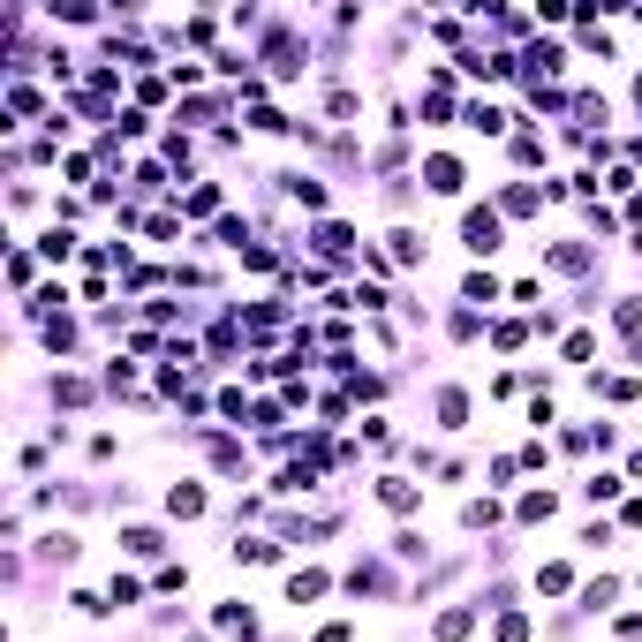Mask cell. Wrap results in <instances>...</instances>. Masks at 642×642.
<instances>
[{
	"mask_svg": "<svg viewBox=\"0 0 642 642\" xmlns=\"http://www.w3.org/2000/svg\"><path fill=\"white\" fill-rule=\"evenodd\" d=\"M386 257H393V265H423V257H431V235H423V227H393Z\"/></svg>",
	"mask_w": 642,
	"mask_h": 642,
	"instance_id": "10",
	"label": "cell"
},
{
	"mask_svg": "<svg viewBox=\"0 0 642 642\" xmlns=\"http://www.w3.org/2000/svg\"><path fill=\"white\" fill-rule=\"evenodd\" d=\"M461 303H469V310H484V318H491V303H499V280H491L484 265H476V272H461Z\"/></svg>",
	"mask_w": 642,
	"mask_h": 642,
	"instance_id": "15",
	"label": "cell"
},
{
	"mask_svg": "<svg viewBox=\"0 0 642 642\" xmlns=\"http://www.w3.org/2000/svg\"><path fill=\"white\" fill-rule=\"evenodd\" d=\"M355 106H363L355 91H333V99H325V114H333V121H355Z\"/></svg>",
	"mask_w": 642,
	"mask_h": 642,
	"instance_id": "47",
	"label": "cell"
},
{
	"mask_svg": "<svg viewBox=\"0 0 642 642\" xmlns=\"http://www.w3.org/2000/svg\"><path fill=\"white\" fill-rule=\"evenodd\" d=\"M612 537H620V522H612V514H605V522H590V529H582V537H575V544H590V552H605V544H612Z\"/></svg>",
	"mask_w": 642,
	"mask_h": 642,
	"instance_id": "40",
	"label": "cell"
},
{
	"mask_svg": "<svg viewBox=\"0 0 642 642\" xmlns=\"http://www.w3.org/2000/svg\"><path fill=\"white\" fill-rule=\"evenodd\" d=\"M91 393H99V386H91V378H76V371L53 378V401H61V408H91Z\"/></svg>",
	"mask_w": 642,
	"mask_h": 642,
	"instance_id": "26",
	"label": "cell"
},
{
	"mask_svg": "<svg viewBox=\"0 0 642 642\" xmlns=\"http://www.w3.org/2000/svg\"><path fill=\"white\" fill-rule=\"evenodd\" d=\"M627 484H642V454H627Z\"/></svg>",
	"mask_w": 642,
	"mask_h": 642,
	"instance_id": "50",
	"label": "cell"
},
{
	"mask_svg": "<svg viewBox=\"0 0 642 642\" xmlns=\"http://www.w3.org/2000/svg\"><path fill=\"white\" fill-rule=\"evenodd\" d=\"M620 529H642V499H620Z\"/></svg>",
	"mask_w": 642,
	"mask_h": 642,
	"instance_id": "49",
	"label": "cell"
},
{
	"mask_svg": "<svg viewBox=\"0 0 642 642\" xmlns=\"http://www.w3.org/2000/svg\"><path fill=\"white\" fill-rule=\"evenodd\" d=\"M129 189H136V197H159V189H167V174H159V159H136V167H129Z\"/></svg>",
	"mask_w": 642,
	"mask_h": 642,
	"instance_id": "29",
	"label": "cell"
},
{
	"mask_svg": "<svg viewBox=\"0 0 642 642\" xmlns=\"http://www.w3.org/2000/svg\"><path fill=\"white\" fill-rule=\"evenodd\" d=\"M121 552H129V559H159V552H167V529H152V522H121Z\"/></svg>",
	"mask_w": 642,
	"mask_h": 642,
	"instance_id": "9",
	"label": "cell"
},
{
	"mask_svg": "<svg viewBox=\"0 0 642 642\" xmlns=\"http://www.w3.org/2000/svg\"><path fill=\"white\" fill-rule=\"evenodd\" d=\"M378 499H386L393 514H416V507H423V491H416V476H378Z\"/></svg>",
	"mask_w": 642,
	"mask_h": 642,
	"instance_id": "14",
	"label": "cell"
},
{
	"mask_svg": "<svg viewBox=\"0 0 642 642\" xmlns=\"http://www.w3.org/2000/svg\"><path fill=\"white\" fill-rule=\"evenodd\" d=\"M310 250H318L325 265H355V257H363V250H355V227H348V220H318V227H310Z\"/></svg>",
	"mask_w": 642,
	"mask_h": 642,
	"instance_id": "3",
	"label": "cell"
},
{
	"mask_svg": "<svg viewBox=\"0 0 642 642\" xmlns=\"http://www.w3.org/2000/svg\"><path fill=\"white\" fill-rule=\"evenodd\" d=\"M439 431H469V386H439Z\"/></svg>",
	"mask_w": 642,
	"mask_h": 642,
	"instance_id": "13",
	"label": "cell"
},
{
	"mask_svg": "<svg viewBox=\"0 0 642 642\" xmlns=\"http://www.w3.org/2000/svg\"><path fill=\"white\" fill-rule=\"evenodd\" d=\"M627 212H635V227H642V189H635V197H627Z\"/></svg>",
	"mask_w": 642,
	"mask_h": 642,
	"instance_id": "51",
	"label": "cell"
},
{
	"mask_svg": "<svg viewBox=\"0 0 642 642\" xmlns=\"http://www.w3.org/2000/svg\"><path fill=\"white\" fill-rule=\"evenodd\" d=\"M8 212H38V189L31 182H8Z\"/></svg>",
	"mask_w": 642,
	"mask_h": 642,
	"instance_id": "45",
	"label": "cell"
},
{
	"mask_svg": "<svg viewBox=\"0 0 642 642\" xmlns=\"http://www.w3.org/2000/svg\"><path fill=\"white\" fill-rule=\"evenodd\" d=\"M416 182L431 189V197H461V189H469V167H461V152H423Z\"/></svg>",
	"mask_w": 642,
	"mask_h": 642,
	"instance_id": "2",
	"label": "cell"
},
{
	"mask_svg": "<svg viewBox=\"0 0 642 642\" xmlns=\"http://www.w3.org/2000/svg\"><path fill=\"white\" fill-rule=\"evenodd\" d=\"M310 642H355V620H325V627H318Z\"/></svg>",
	"mask_w": 642,
	"mask_h": 642,
	"instance_id": "48",
	"label": "cell"
},
{
	"mask_svg": "<svg viewBox=\"0 0 642 642\" xmlns=\"http://www.w3.org/2000/svg\"><path fill=\"white\" fill-rule=\"evenodd\" d=\"M461 250H469V257L507 250V220H499V204H469V212H461Z\"/></svg>",
	"mask_w": 642,
	"mask_h": 642,
	"instance_id": "1",
	"label": "cell"
},
{
	"mask_svg": "<svg viewBox=\"0 0 642 642\" xmlns=\"http://www.w3.org/2000/svg\"><path fill=\"white\" fill-rule=\"evenodd\" d=\"M144 597H152V582H136V575H114V582H106V605H114V612H136Z\"/></svg>",
	"mask_w": 642,
	"mask_h": 642,
	"instance_id": "20",
	"label": "cell"
},
{
	"mask_svg": "<svg viewBox=\"0 0 642 642\" xmlns=\"http://www.w3.org/2000/svg\"><path fill=\"white\" fill-rule=\"evenodd\" d=\"M152 590H159V597L189 590V567H182V559H159V575H152Z\"/></svg>",
	"mask_w": 642,
	"mask_h": 642,
	"instance_id": "31",
	"label": "cell"
},
{
	"mask_svg": "<svg viewBox=\"0 0 642 642\" xmlns=\"http://www.w3.org/2000/svg\"><path fill=\"white\" fill-rule=\"evenodd\" d=\"M250 129H257V136H295V121L280 114V106H257V114H250Z\"/></svg>",
	"mask_w": 642,
	"mask_h": 642,
	"instance_id": "32",
	"label": "cell"
},
{
	"mask_svg": "<svg viewBox=\"0 0 642 642\" xmlns=\"http://www.w3.org/2000/svg\"><path fill=\"white\" fill-rule=\"evenodd\" d=\"M612 605H620V582H612V575L582 582V612H612Z\"/></svg>",
	"mask_w": 642,
	"mask_h": 642,
	"instance_id": "27",
	"label": "cell"
},
{
	"mask_svg": "<svg viewBox=\"0 0 642 642\" xmlns=\"http://www.w3.org/2000/svg\"><path fill=\"white\" fill-rule=\"evenodd\" d=\"M620 491H627V476H620V469H597L590 484H582V499H590V507H612Z\"/></svg>",
	"mask_w": 642,
	"mask_h": 642,
	"instance_id": "22",
	"label": "cell"
},
{
	"mask_svg": "<svg viewBox=\"0 0 642 642\" xmlns=\"http://www.w3.org/2000/svg\"><path fill=\"white\" fill-rule=\"evenodd\" d=\"M167 84H174V91H182V84L197 91V84H204V61H174V68H167Z\"/></svg>",
	"mask_w": 642,
	"mask_h": 642,
	"instance_id": "41",
	"label": "cell"
},
{
	"mask_svg": "<svg viewBox=\"0 0 642 642\" xmlns=\"http://www.w3.org/2000/svg\"><path fill=\"white\" fill-rule=\"evenodd\" d=\"M491 635H499V642H529V635H537V620H529L522 605H507V612H491Z\"/></svg>",
	"mask_w": 642,
	"mask_h": 642,
	"instance_id": "19",
	"label": "cell"
},
{
	"mask_svg": "<svg viewBox=\"0 0 642 642\" xmlns=\"http://www.w3.org/2000/svg\"><path fill=\"white\" fill-rule=\"evenodd\" d=\"M635 590H642V575H635Z\"/></svg>",
	"mask_w": 642,
	"mask_h": 642,
	"instance_id": "52",
	"label": "cell"
},
{
	"mask_svg": "<svg viewBox=\"0 0 642 642\" xmlns=\"http://www.w3.org/2000/svg\"><path fill=\"white\" fill-rule=\"evenodd\" d=\"M46 16H53V23H99V8H91V0H53Z\"/></svg>",
	"mask_w": 642,
	"mask_h": 642,
	"instance_id": "34",
	"label": "cell"
},
{
	"mask_svg": "<svg viewBox=\"0 0 642 642\" xmlns=\"http://www.w3.org/2000/svg\"><path fill=\"white\" fill-rule=\"evenodd\" d=\"M544 159V136L537 129H514V167H537Z\"/></svg>",
	"mask_w": 642,
	"mask_h": 642,
	"instance_id": "36",
	"label": "cell"
},
{
	"mask_svg": "<svg viewBox=\"0 0 642 642\" xmlns=\"http://www.w3.org/2000/svg\"><path fill=\"white\" fill-rule=\"evenodd\" d=\"M204 507H212V499H204L197 476H182V484L167 491V514H174V522H204Z\"/></svg>",
	"mask_w": 642,
	"mask_h": 642,
	"instance_id": "8",
	"label": "cell"
},
{
	"mask_svg": "<svg viewBox=\"0 0 642 642\" xmlns=\"http://www.w3.org/2000/svg\"><path fill=\"white\" fill-rule=\"evenodd\" d=\"M559 355H567V363H590V355H597V333H567V348H559Z\"/></svg>",
	"mask_w": 642,
	"mask_h": 642,
	"instance_id": "42",
	"label": "cell"
},
{
	"mask_svg": "<svg viewBox=\"0 0 642 642\" xmlns=\"http://www.w3.org/2000/svg\"><path fill=\"white\" fill-rule=\"evenodd\" d=\"M612 325H620V333H642V295H620V310H612Z\"/></svg>",
	"mask_w": 642,
	"mask_h": 642,
	"instance_id": "39",
	"label": "cell"
},
{
	"mask_svg": "<svg viewBox=\"0 0 642 642\" xmlns=\"http://www.w3.org/2000/svg\"><path fill=\"white\" fill-rule=\"evenodd\" d=\"M197 642H204V635H197Z\"/></svg>",
	"mask_w": 642,
	"mask_h": 642,
	"instance_id": "53",
	"label": "cell"
},
{
	"mask_svg": "<svg viewBox=\"0 0 642 642\" xmlns=\"http://www.w3.org/2000/svg\"><path fill=\"white\" fill-rule=\"evenodd\" d=\"M227 552H235V567H280V544L272 537H235Z\"/></svg>",
	"mask_w": 642,
	"mask_h": 642,
	"instance_id": "17",
	"label": "cell"
},
{
	"mask_svg": "<svg viewBox=\"0 0 642 642\" xmlns=\"http://www.w3.org/2000/svg\"><path fill=\"white\" fill-rule=\"evenodd\" d=\"M38 257H46V265H68V257H76V235H68V227H46V235H38Z\"/></svg>",
	"mask_w": 642,
	"mask_h": 642,
	"instance_id": "28",
	"label": "cell"
},
{
	"mask_svg": "<svg viewBox=\"0 0 642 642\" xmlns=\"http://www.w3.org/2000/svg\"><path fill=\"white\" fill-rule=\"evenodd\" d=\"M537 590L544 597H567V590H575V567H567V559H544V567H537Z\"/></svg>",
	"mask_w": 642,
	"mask_h": 642,
	"instance_id": "25",
	"label": "cell"
},
{
	"mask_svg": "<svg viewBox=\"0 0 642 642\" xmlns=\"http://www.w3.org/2000/svg\"><path fill=\"white\" fill-rule=\"evenodd\" d=\"M446 333H454V340H484V310H469V303H461L454 318H446Z\"/></svg>",
	"mask_w": 642,
	"mask_h": 642,
	"instance_id": "33",
	"label": "cell"
},
{
	"mask_svg": "<svg viewBox=\"0 0 642 642\" xmlns=\"http://www.w3.org/2000/svg\"><path fill=\"white\" fill-rule=\"evenodd\" d=\"M393 559H431V544H423L416 529H401V537H393Z\"/></svg>",
	"mask_w": 642,
	"mask_h": 642,
	"instance_id": "43",
	"label": "cell"
},
{
	"mask_svg": "<svg viewBox=\"0 0 642 642\" xmlns=\"http://www.w3.org/2000/svg\"><path fill=\"white\" fill-rule=\"evenodd\" d=\"M220 204H227V189H220V182H189V189H174V212H182V220H212Z\"/></svg>",
	"mask_w": 642,
	"mask_h": 642,
	"instance_id": "4",
	"label": "cell"
},
{
	"mask_svg": "<svg viewBox=\"0 0 642 642\" xmlns=\"http://www.w3.org/2000/svg\"><path fill=\"white\" fill-rule=\"evenodd\" d=\"M491 204H499V220H529V212L544 204V189H529V182H499V197H491Z\"/></svg>",
	"mask_w": 642,
	"mask_h": 642,
	"instance_id": "7",
	"label": "cell"
},
{
	"mask_svg": "<svg viewBox=\"0 0 642 642\" xmlns=\"http://www.w3.org/2000/svg\"><path fill=\"white\" fill-rule=\"evenodd\" d=\"M635 182H642L635 167H612V174H605V189H612V197H635Z\"/></svg>",
	"mask_w": 642,
	"mask_h": 642,
	"instance_id": "44",
	"label": "cell"
},
{
	"mask_svg": "<svg viewBox=\"0 0 642 642\" xmlns=\"http://www.w3.org/2000/svg\"><path fill=\"white\" fill-rule=\"evenodd\" d=\"M529 333H537V325H522V318H499V325H491V340H499V355H507V348H522Z\"/></svg>",
	"mask_w": 642,
	"mask_h": 642,
	"instance_id": "37",
	"label": "cell"
},
{
	"mask_svg": "<svg viewBox=\"0 0 642 642\" xmlns=\"http://www.w3.org/2000/svg\"><path fill=\"white\" fill-rule=\"evenodd\" d=\"M84 454H91V461H114V454H121V439H114V431H91Z\"/></svg>",
	"mask_w": 642,
	"mask_h": 642,
	"instance_id": "46",
	"label": "cell"
},
{
	"mask_svg": "<svg viewBox=\"0 0 642 642\" xmlns=\"http://www.w3.org/2000/svg\"><path fill=\"white\" fill-rule=\"evenodd\" d=\"M552 514H559V499H552V491H522V499H514V522H522V529L552 522Z\"/></svg>",
	"mask_w": 642,
	"mask_h": 642,
	"instance_id": "18",
	"label": "cell"
},
{
	"mask_svg": "<svg viewBox=\"0 0 642 642\" xmlns=\"http://www.w3.org/2000/svg\"><path fill=\"white\" fill-rule=\"evenodd\" d=\"M76 552H84V537H76V529H46V537H38V559H61V567H68Z\"/></svg>",
	"mask_w": 642,
	"mask_h": 642,
	"instance_id": "23",
	"label": "cell"
},
{
	"mask_svg": "<svg viewBox=\"0 0 642 642\" xmlns=\"http://www.w3.org/2000/svg\"><path fill=\"white\" fill-rule=\"evenodd\" d=\"M590 393H597V401H620V408H627L642 386H635V378H620V371H612V378H605V371H590Z\"/></svg>",
	"mask_w": 642,
	"mask_h": 642,
	"instance_id": "24",
	"label": "cell"
},
{
	"mask_svg": "<svg viewBox=\"0 0 642 642\" xmlns=\"http://www.w3.org/2000/svg\"><path fill=\"white\" fill-rule=\"evenodd\" d=\"M499 522V499H461V529H491Z\"/></svg>",
	"mask_w": 642,
	"mask_h": 642,
	"instance_id": "30",
	"label": "cell"
},
{
	"mask_svg": "<svg viewBox=\"0 0 642 642\" xmlns=\"http://www.w3.org/2000/svg\"><path fill=\"white\" fill-rule=\"evenodd\" d=\"M8 280H16V295H23V303H31V295H38V257L23 250V242H16V250H8Z\"/></svg>",
	"mask_w": 642,
	"mask_h": 642,
	"instance_id": "21",
	"label": "cell"
},
{
	"mask_svg": "<svg viewBox=\"0 0 642 642\" xmlns=\"http://www.w3.org/2000/svg\"><path fill=\"white\" fill-rule=\"evenodd\" d=\"M325 590H333V575H325V567H295V575H288V605H318Z\"/></svg>",
	"mask_w": 642,
	"mask_h": 642,
	"instance_id": "12",
	"label": "cell"
},
{
	"mask_svg": "<svg viewBox=\"0 0 642 642\" xmlns=\"http://www.w3.org/2000/svg\"><path fill=\"white\" fill-rule=\"evenodd\" d=\"M272 499H288V491H318V469H310V461H288V469H272Z\"/></svg>",
	"mask_w": 642,
	"mask_h": 642,
	"instance_id": "16",
	"label": "cell"
},
{
	"mask_svg": "<svg viewBox=\"0 0 642 642\" xmlns=\"http://www.w3.org/2000/svg\"><path fill=\"white\" fill-rule=\"evenodd\" d=\"M461 121H469L476 136H507L514 114H507V106H491V99H469V106H461Z\"/></svg>",
	"mask_w": 642,
	"mask_h": 642,
	"instance_id": "11",
	"label": "cell"
},
{
	"mask_svg": "<svg viewBox=\"0 0 642 642\" xmlns=\"http://www.w3.org/2000/svg\"><path fill=\"white\" fill-rule=\"evenodd\" d=\"M68 605L84 612V620H106V612H114V605H106V597H99V590H68Z\"/></svg>",
	"mask_w": 642,
	"mask_h": 642,
	"instance_id": "38",
	"label": "cell"
},
{
	"mask_svg": "<svg viewBox=\"0 0 642 642\" xmlns=\"http://www.w3.org/2000/svg\"><path fill=\"white\" fill-rule=\"evenodd\" d=\"M159 152H167L174 167H189V152H197V136H189V129H167V136H159Z\"/></svg>",
	"mask_w": 642,
	"mask_h": 642,
	"instance_id": "35",
	"label": "cell"
},
{
	"mask_svg": "<svg viewBox=\"0 0 642 642\" xmlns=\"http://www.w3.org/2000/svg\"><path fill=\"white\" fill-rule=\"evenodd\" d=\"M280 189H288V197L303 204V212H325V204H333V189H325L318 174H303V167H288V174H280Z\"/></svg>",
	"mask_w": 642,
	"mask_h": 642,
	"instance_id": "6",
	"label": "cell"
},
{
	"mask_svg": "<svg viewBox=\"0 0 642 642\" xmlns=\"http://www.w3.org/2000/svg\"><path fill=\"white\" fill-rule=\"evenodd\" d=\"M476 620H484V605H476V597H461L454 612H439V620H431V635H439V642H469Z\"/></svg>",
	"mask_w": 642,
	"mask_h": 642,
	"instance_id": "5",
	"label": "cell"
}]
</instances>
